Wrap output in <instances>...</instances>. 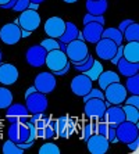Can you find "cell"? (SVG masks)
Here are the masks:
<instances>
[{
  "label": "cell",
  "mask_w": 139,
  "mask_h": 154,
  "mask_svg": "<svg viewBox=\"0 0 139 154\" xmlns=\"http://www.w3.org/2000/svg\"><path fill=\"white\" fill-rule=\"evenodd\" d=\"M63 2H65V3H75V2H78V0H63Z\"/></svg>",
  "instance_id": "11a10c76"
},
{
  "label": "cell",
  "mask_w": 139,
  "mask_h": 154,
  "mask_svg": "<svg viewBox=\"0 0 139 154\" xmlns=\"http://www.w3.org/2000/svg\"><path fill=\"white\" fill-rule=\"evenodd\" d=\"M132 22H134L132 20H124V21H121V22H120V25H118V31L122 33V32H124V29L127 28L129 24H132Z\"/></svg>",
  "instance_id": "7dc6e473"
},
{
  "label": "cell",
  "mask_w": 139,
  "mask_h": 154,
  "mask_svg": "<svg viewBox=\"0 0 139 154\" xmlns=\"http://www.w3.org/2000/svg\"><path fill=\"white\" fill-rule=\"evenodd\" d=\"M33 92H36V88H35V86H31V88H28V89H27V92H25V97L29 96V94L33 93Z\"/></svg>",
  "instance_id": "681fc988"
},
{
  "label": "cell",
  "mask_w": 139,
  "mask_h": 154,
  "mask_svg": "<svg viewBox=\"0 0 139 154\" xmlns=\"http://www.w3.org/2000/svg\"><path fill=\"white\" fill-rule=\"evenodd\" d=\"M127 146H128V149L131 151H135V153H138L139 150V137L135 140H132V142H129V143H127Z\"/></svg>",
  "instance_id": "bcb514c9"
},
{
  "label": "cell",
  "mask_w": 139,
  "mask_h": 154,
  "mask_svg": "<svg viewBox=\"0 0 139 154\" xmlns=\"http://www.w3.org/2000/svg\"><path fill=\"white\" fill-rule=\"evenodd\" d=\"M17 25L21 29H27L29 32L36 31L40 25L39 13L36 10H31V8H27V10L21 11V15L17 20Z\"/></svg>",
  "instance_id": "8992f818"
},
{
  "label": "cell",
  "mask_w": 139,
  "mask_h": 154,
  "mask_svg": "<svg viewBox=\"0 0 139 154\" xmlns=\"http://www.w3.org/2000/svg\"><path fill=\"white\" fill-rule=\"evenodd\" d=\"M67 63H68L67 54H65L63 50H60V49H54V50L47 51L45 64L47 65V68H49L52 72L61 69Z\"/></svg>",
  "instance_id": "30bf717a"
},
{
  "label": "cell",
  "mask_w": 139,
  "mask_h": 154,
  "mask_svg": "<svg viewBox=\"0 0 139 154\" xmlns=\"http://www.w3.org/2000/svg\"><path fill=\"white\" fill-rule=\"evenodd\" d=\"M49 106V100L45 93L40 92H33L29 96L25 97V107L29 111V114H35V112H45Z\"/></svg>",
  "instance_id": "5b68a950"
},
{
  "label": "cell",
  "mask_w": 139,
  "mask_h": 154,
  "mask_svg": "<svg viewBox=\"0 0 139 154\" xmlns=\"http://www.w3.org/2000/svg\"><path fill=\"white\" fill-rule=\"evenodd\" d=\"M46 54H47V51L45 50L40 45H35V46H31L28 50H27L25 58H27V63H28L31 67L39 68V67L45 65Z\"/></svg>",
  "instance_id": "8fae6325"
},
{
  "label": "cell",
  "mask_w": 139,
  "mask_h": 154,
  "mask_svg": "<svg viewBox=\"0 0 139 154\" xmlns=\"http://www.w3.org/2000/svg\"><path fill=\"white\" fill-rule=\"evenodd\" d=\"M65 54H67V58L70 60V63H78V61H82L89 54V49L86 46L85 40L74 39L70 43H67Z\"/></svg>",
  "instance_id": "3957f363"
},
{
  "label": "cell",
  "mask_w": 139,
  "mask_h": 154,
  "mask_svg": "<svg viewBox=\"0 0 139 154\" xmlns=\"http://www.w3.org/2000/svg\"><path fill=\"white\" fill-rule=\"evenodd\" d=\"M86 146L88 150L92 154H104L109 151L110 143L104 136L99 135V133H93L89 139L86 140Z\"/></svg>",
  "instance_id": "9a60e30c"
},
{
  "label": "cell",
  "mask_w": 139,
  "mask_h": 154,
  "mask_svg": "<svg viewBox=\"0 0 139 154\" xmlns=\"http://www.w3.org/2000/svg\"><path fill=\"white\" fill-rule=\"evenodd\" d=\"M103 29H104L103 25H100L97 22H89V24H85V26H84V29L81 32V36L85 42L96 43L102 38Z\"/></svg>",
  "instance_id": "d6986e66"
},
{
  "label": "cell",
  "mask_w": 139,
  "mask_h": 154,
  "mask_svg": "<svg viewBox=\"0 0 139 154\" xmlns=\"http://www.w3.org/2000/svg\"><path fill=\"white\" fill-rule=\"evenodd\" d=\"M8 0H0V6H2V4H4V3H7Z\"/></svg>",
  "instance_id": "9f6ffc18"
},
{
  "label": "cell",
  "mask_w": 139,
  "mask_h": 154,
  "mask_svg": "<svg viewBox=\"0 0 139 154\" xmlns=\"http://www.w3.org/2000/svg\"><path fill=\"white\" fill-rule=\"evenodd\" d=\"M28 8H31V10H38V8H39V4H36V3H31V2H29Z\"/></svg>",
  "instance_id": "f5cc1de1"
},
{
  "label": "cell",
  "mask_w": 139,
  "mask_h": 154,
  "mask_svg": "<svg viewBox=\"0 0 139 154\" xmlns=\"http://www.w3.org/2000/svg\"><path fill=\"white\" fill-rule=\"evenodd\" d=\"M93 133H95V122L93 121H89L85 122L84 125H82V131H81V140L86 142V140L89 139L92 136Z\"/></svg>",
  "instance_id": "836d02e7"
},
{
  "label": "cell",
  "mask_w": 139,
  "mask_h": 154,
  "mask_svg": "<svg viewBox=\"0 0 139 154\" xmlns=\"http://www.w3.org/2000/svg\"><path fill=\"white\" fill-rule=\"evenodd\" d=\"M89 22H97L100 25H104L106 20H104L103 15H93V14L88 13V14L84 17V25H85V24H89Z\"/></svg>",
  "instance_id": "74e56055"
},
{
  "label": "cell",
  "mask_w": 139,
  "mask_h": 154,
  "mask_svg": "<svg viewBox=\"0 0 139 154\" xmlns=\"http://www.w3.org/2000/svg\"><path fill=\"white\" fill-rule=\"evenodd\" d=\"M122 57L131 63H139V42H128L122 49Z\"/></svg>",
  "instance_id": "603a6c76"
},
{
  "label": "cell",
  "mask_w": 139,
  "mask_h": 154,
  "mask_svg": "<svg viewBox=\"0 0 139 154\" xmlns=\"http://www.w3.org/2000/svg\"><path fill=\"white\" fill-rule=\"evenodd\" d=\"M109 128H110V125L104 121L95 122V133H99V135H102V136H104V137H106V135H107Z\"/></svg>",
  "instance_id": "f35d334b"
},
{
  "label": "cell",
  "mask_w": 139,
  "mask_h": 154,
  "mask_svg": "<svg viewBox=\"0 0 139 154\" xmlns=\"http://www.w3.org/2000/svg\"><path fill=\"white\" fill-rule=\"evenodd\" d=\"M82 99H84V101L86 100H89V99H104V93H103V90H100V89H90L88 93L85 94V96H82Z\"/></svg>",
  "instance_id": "ab89813d"
},
{
  "label": "cell",
  "mask_w": 139,
  "mask_h": 154,
  "mask_svg": "<svg viewBox=\"0 0 139 154\" xmlns=\"http://www.w3.org/2000/svg\"><path fill=\"white\" fill-rule=\"evenodd\" d=\"M3 153L4 154H22L24 150L20 149L14 142H11V140L8 139L7 142H4V144H3Z\"/></svg>",
  "instance_id": "e575fe53"
},
{
  "label": "cell",
  "mask_w": 139,
  "mask_h": 154,
  "mask_svg": "<svg viewBox=\"0 0 139 154\" xmlns=\"http://www.w3.org/2000/svg\"><path fill=\"white\" fill-rule=\"evenodd\" d=\"M104 100L114 106H121L127 99V89L121 82H113L104 89Z\"/></svg>",
  "instance_id": "277c9868"
},
{
  "label": "cell",
  "mask_w": 139,
  "mask_h": 154,
  "mask_svg": "<svg viewBox=\"0 0 139 154\" xmlns=\"http://www.w3.org/2000/svg\"><path fill=\"white\" fill-rule=\"evenodd\" d=\"M13 103V93L7 88H0V110L6 108Z\"/></svg>",
  "instance_id": "4dcf8cb0"
},
{
  "label": "cell",
  "mask_w": 139,
  "mask_h": 154,
  "mask_svg": "<svg viewBox=\"0 0 139 154\" xmlns=\"http://www.w3.org/2000/svg\"><path fill=\"white\" fill-rule=\"evenodd\" d=\"M68 118L67 115H63L60 118H57V136L60 137H70L67 132V125H68Z\"/></svg>",
  "instance_id": "d6a6232c"
},
{
  "label": "cell",
  "mask_w": 139,
  "mask_h": 154,
  "mask_svg": "<svg viewBox=\"0 0 139 154\" xmlns=\"http://www.w3.org/2000/svg\"><path fill=\"white\" fill-rule=\"evenodd\" d=\"M122 49H124V46H122V45H120V46L117 47V51H115V54L114 56H113V58H111V64H117L118 63V60H120V58L122 57Z\"/></svg>",
  "instance_id": "f6af8a7d"
},
{
  "label": "cell",
  "mask_w": 139,
  "mask_h": 154,
  "mask_svg": "<svg viewBox=\"0 0 139 154\" xmlns=\"http://www.w3.org/2000/svg\"><path fill=\"white\" fill-rule=\"evenodd\" d=\"M31 3H36V4H40L42 2H45V0H29Z\"/></svg>",
  "instance_id": "db71d44e"
},
{
  "label": "cell",
  "mask_w": 139,
  "mask_h": 154,
  "mask_svg": "<svg viewBox=\"0 0 139 154\" xmlns=\"http://www.w3.org/2000/svg\"><path fill=\"white\" fill-rule=\"evenodd\" d=\"M122 110H124V114H125V121L132 122V124H138L139 121L138 107H134V106H129V104H124Z\"/></svg>",
  "instance_id": "83f0119b"
},
{
  "label": "cell",
  "mask_w": 139,
  "mask_h": 154,
  "mask_svg": "<svg viewBox=\"0 0 139 154\" xmlns=\"http://www.w3.org/2000/svg\"><path fill=\"white\" fill-rule=\"evenodd\" d=\"M115 137L118 142L127 144L132 140L139 137V126L138 124H132V122L124 121L115 126Z\"/></svg>",
  "instance_id": "7a4b0ae2"
},
{
  "label": "cell",
  "mask_w": 139,
  "mask_h": 154,
  "mask_svg": "<svg viewBox=\"0 0 139 154\" xmlns=\"http://www.w3.org/2000/svg\"><path fill=\"white\" fill-rule=\"evenodd\" d=\"M65 29V21L60 17H50L45 22V33L49 38L58 39Z\"/></svg>",
  "instance_id": "2e32d148"
},
{
  "label": "cell",
  "mask_w": 139,
  "mask_h": 154,
  "mask_svg": "<svg viewBox=\"0 0 139 154\" xmlns=\"http://www.w3.org/2000/svg\"><path fill=\"white\" fill-rule=\"evenodd\" d=\"M79 33H81V31L77 28V25H75L74 22L68 21V22H65V29H64V32H63V35H61L57 40L67 45V43H70L71 40L78 39Z\"/></svg>",
  "instance_id": "44dd1931"
},
{
  "label": "cell",
  "mask_w": 139,
  "mask_h": 154,
  "mask_svg": "<svg viewBox=\"0 0 139 154\" xmlns=\"http://www.w3.org/2000/svg\"><path fill=\"white\" fill-rule=\"evenodd\" d=\"M102 38H107V39H111L113 42L120 46L122 45V33L118 31V28H106L103 29V32H102Z\"/></svg>",
  "instance_id": "4316f807"
},
{
  "label": "cell",
  "mask_w": 139,
  "mask_h": 154,
  "mask_svg": "<svg viewBox=\"0 0 139 154\" xmlns=\"http://www.w3.org/2000/svg\"><path fill=\"white\" fill-rule=\"evenodd\" d=\"M28 6H29V0H17L14 4V7L11 8V10L17 11V13H21V11L27 10Z\"/></svg>",
  "instance_id": "60d3db41"
},
{
  "label": "cell",
  "mask_w": 139,
  "mask_h": 154,
  "mask_svg": "<svg viewBox=\"0 0 139 154\" xmlns=\"http://www.w3.org/2000/svg\"><path fill=\"white\" fill-rule=\"evenodd\" d=\"M85 7L89 14L103 15L109 7V3H107V0H88L85 3Z\"/></svg>",
  "instance_id": "7402d4cb"
},
{
  "label": "cell",
  "mask_w": 139,
  "mask_h": 154,
  "mask_svg": "<svg viewBox=\"0 0 139 154\" xmlns=\"http://www.w3.org/2000/svg\"><path fill=\"white\" fill-rule=\"evenodd\" d=\"M15 2H17V0H8L7 3L2 4V6H0V7H2V8H4V10H10V8H13V7H14Z\"/></svg>",
  "instance_id": "c3c4849f"
},
{
  "label": "cell",
  "mask_w": 139,
  "mask_h": 154,
  "mask_svg": "<svg viewBox=\"0 0 139 154\" xmlns=\"http://www.w3.org/2000/svg\"><path fill=\"white\" fill-rule=\"evenodd\" d=\"M40 46L46 51L54 50V49H58V40L54 39V38H47V39H43L40 42Z\"/></svg>",
  "instance_id": "8d00e7d4"
},
{
  "label": "cell",
  "mask_w": 139,
  "mask_h": 154,
  "mask_svg": "<svg viewBox=\"0 0 139 154\" xmlns=\"http://www.w3.org/2000/svg\"><path fill=\"white\" fill-rule=\"evenodd\" d=\"M115 65L118 67V72L122 76H131L139 72V63H131V61L125 60L124 57L120 58Z\"/></svg>",
  "instance_id": "ffe728a7"
},
{
  "label": "cell",
  "mask_w": 139,
  "mask_h": 154,
  "mask_svg": "<svg viewBox=\"0 0 139 154\" xmlns=\"http://www.w3.org/2000/svg\"><path fill=\"white\" fill-rule=\"evenodd\" d=\"M20 39H21V28L15 22L4 24L0 28V40L3 43L11 46V45H15L20 42Z\"/></svg>",
  "instance_id": "9c48e42d"
},
{
  "label": "cell",
  "mask_w": 139,
  "mask_h": 154,
  "mask_svg": "<svg viewBox=\"0 0 139 154\" xmlns=\"http://www.w3.org/2000/svg\"><path fill=\"white\" fill-rule=\"evenodd\" d=\"M93 61H95V58H93L90 54H88V56H86V57L84 58L82 61H78V63H71V64L74 65V68L77 69V71L85 72V71H88V69L92 67Z\"/></svg>",
  "instance_id": "1f68e13d"
},
{
  "label": "cell",
  "mask_w": 139,
  "mask_h": 154,
  "mask_svg": "<svg viewBox=\"0 0 139 154\" xmlns=\"http://www.w3.org/2000/svg\"><path fill=\"white\" fill-rule=\"evenodd\" d=\"M33 86L36 88L38 92L45 94L52 93L56 86H57V79L53 75V72H40L35 76L33 81Z\"/></svg>",
  "instance_id": "52a82bcc"
},
{
  "label": "cell",
  "mask_w": 139,
  "mask_h": 154,
  "mask_svg": "<svg viewBox=\"0 0 139 154\" xmlns=\"http://www.w3.org/2000/svg\"><path fill=\"white\" fill-rule=\"evenodd\" d=\"M97 82H99V86H100L99 89L104 90L107 86L110 85V83L121 82V79H120V75H118L117 72H114V71H103L99 75V78H97Z\"/></svg>",
  "instance_id": "cb8c5ba5"
},
{
  "label": "cell",
  "mask_w": 139,
  "mask_h": 154,
  "mask_svg": "<svg viewBox=\"0 0 139 154\" xmlns=\"http://www.w3.org/2000/svg\"><path fill=\"white\" fill-rule=\"evenodd\" d=\"M92 88H93V82L84 72L74 76L71 81V90H72V93L77 94V96H81V97L85 96Z\"/></svg>",
  "instance_id": "5bb4252c"
},
{
  "label": "cell",
  "mask_w": 139,
  "mask_h": 154,
  "mask_svg": "<svg viewBox=\"0 0 139 154\" xmlns=\"http://www.w3.org/2000/svg\"><path fill=\"white\" fill-rule=\"evenodd\" d=\"M18 69L15 65L4 63H0V83H3L4 86H10L14 85L18 79Z\"/></svg>",
  "instance_id": "ac0fdd59"
},
{
  "label": "cell",
  "mask_w": 139,
  "mask_h": 154,
  "mask_svg": "<svg viewBox=\"0 0 139 154\" xmlns=\"http://www.w3.org/2000/svg\"><path fill=\"white\" fill-rule=\"evenodd\" d=\"M2 58H3V53H2V50H0V63H2Z\"/></svg>",
  "instance_id": "6f0895ef"
},
{
  "label": "cell",
  "mask_w": 139,
  "mask_h": 154,
  "mask_svg": "<svg viewBox=\"0 0 139 154\" xmlns=\"http://www.w3.org/2000/svg\"><path fill=\"white\" fill-rule=\"evenodd\" d=\"M58 49H60V50H63L65 53V50H67V45H65V43H63V42H58Z\"/></svg>",
  "instance_id": "816d5d0a"
},
{
  "label": "cell",
  "mask_w": 139,
  "mask_h": 154,
  "mask_svg": "<svg viewBox=\"0 0 139 154\" xmlns=\"http://www.w3.org/2000/svg\"><path fill=\"white\" fill-rule=\"evenodd\" d=\"M7 136L15 144L28 142L29 139V128L25 124H10L7 128Z\"/></svg>",
  "instance_id": "7c38bea8"
},
{
  "label": "cell",
  "mask_w": 139,
  "mask_h": 154,
  "mask_svg": "<svg viewBox=\"0 0 139 154\" xmlns=\"http://www.w3.org/2000/svg\"><path fill=\"white\" fill-rule=\"evenodd\" d=\"M104 71V67L102 64H100V61H93L92 67H90L88 71H85L84 74H85L88 78L92 81V82H95V81H97V78H99V75L102 74V72Z\"/></svg>",
  "instance_id": "f1b7e54d"
},
{
  "label": "cell",
  "mask_w": 139,
  "mask_h": 154,
  "mask_svg": "<svg viewBox=\"0 0 139 154\" xmlns=\"http://www.w3.org/2000/svg\"><path fill=\"white\" fill-rule=\"evenodd\" d=\"M125 89H127V93L131 94H139V75L127 76V82H125Z\"/></svg>",
  "instance_id": "f546056e"
},
{
  "label": "cell",
  "mask_w": 139,
  "mask_h": 154,
  "mask_svg": "<svg viewBox=\"0 0 139 154\" xmlns=\"http://www.w3.org/2000/svg\"><path fill=\"white\" fill-rule=\"evenodd\" d=\"M31 33L29 31H27V29H21V38H28V36H31Z\"/></svg>",
  "instance_id": "f907efd6"
},
{
  "label": "cell",
  "mask_w": 139,
  "mask_h": 154,
  "mask_svg": "<svg viewBox=\"0 0 139 154\" xmlns=\"http://www.w3.org/2000/svg\"><path fill=\"white\" fill-rule=\"evenodd\" d=\"M103 121L107 122L110 126L115 128L118 124L125 121V114H124V110H122L121 106H114L111 104L109 107L106 108L104 111V115H103Z\"/></svg>",
  "instance_id": "e0dca14e"
},
{
  "label": "cell",
  "mask_w": 139,
  "mask_h": 154,
  "mask_svg": "<svg viewBox=\"0 0 139 154\" xmlns=\"http://www.w3.org/2000/svg\"><path fill=\"white\" fill-rule=\"evenodd\" d=\"M43 137L47 140H52L54 137H57V119L53 118V117H49L46 122V126H45V135Z\"/></svg>",
  "instance_id": "484cf974"
},
{
  "label": "cell",
  "mask_w": 139,
  "mask_h": 154,
  "mask_svg": "<svg viewBox=\"0 0 139 154\" xmlns=\"http://www.w3.org/2000/svg\"><path fill=\"white\" fill-rule=\"evenodd\" d=\"M95 45H96V54L97 57H100V60H111L118 47L113 40L107 38H100Z\"/></svg>",
  "instance_id": "4fadbf2b"
},
{
  "label": "cell",
  "mask_w": 139,
  "mask_h": 154,
  "mask_svg": "<svg viewBox=\"0 0 139 154\" xmlns=\"http://www.w3.org/2000/svg\"><path fill=\"white\" fill-rule=\"evenodd\" d=\"M122 38L127 42H139V25L135 21L129 24L122 32Z\"/></svg>",
  "instance_id": "d4e9b609"
},
{
  "label": "cell",
  "mask_w": 139,
  "mask_h": 154,
  "mask_svg": "<svg viewBox=\"0 0 139 154\" xmlns=\"http://www.w3.org/2000/svg\"><path fill=\"white\" fill-rule=\"evenodd\" d=\"M70 69H71V63L68 61L67 64H65L61 69H58V71H54L53 75L54 76H63V75H65V74H68V72H70Z\"/></svg>",
  "instance_id": "ee69618b"
},
{
  "label": "cell",
  "mask_w": 139,
  "mask_h": 154,
  "mask_svg": "<svg viewBox=\"0 0 139 154\" xmlns=\"http://www.w3.org/2000/svg\"><path fill=\"white\" fill-rule=\"evenodd\" d=\"M106 100L104 99H89L85 101V107H84V115L86 119L93 122L103 121V115L106 111Z\"/></svg>",
  "instance_id": "6da1fadb"
},
{
  "label": "cell",
  "mask_w": 139,
  "mask_h": 154,
  "mask_svg": "<svg viewBox=\"0 0 139 154\" xmlns=\"http://www.w3.org/2000/svg\"><path fill=\"white\" fill-rule=\"evenodd\" d=\"M29 118V111L22 104L11 103L6 108V119L8 124H27Z\"/></svg>",
  "instance_id": "ba28073f"
},
{
  "label": "cell",
  "mask_w": 139,
  "mask_h": 154,
  "mask_svg": "<svg viewBox=\"0 0 139 154\" xmlns=\"http://www.w3.org/2000/svg\"><path fill=\"white\" fill-rule=\"evenodd\" d=\"M39 154H60V149H58V146L56 143L47 142V143L40 146Z\"/></svg>",
  "instance_id": "d590c367"
},
{
  "label": "cell",
  "mask_w": 139,
  "mask_h": 154,
  "mask_svg": "<svg viewBox=\"0 0 139 154\" xmlns=\"http://www.w3.org/2000/svg\"><path fill=\"white\" fill-rule=\"evenodd\" d=\"M124 104H129L134 107H139V94H131V97H127L124 100Z\"/></svg>",
  "instance_id": "7bdbcfd3"
},
{
  "label": "cell",
  "mask_w": 139,
  "mask_h": 154,
  "mask_svg": "<svg viewBox=\"0 0 139 154\" xmlns=\"http://www.w3.org/2000/svg\"><path fill=\"white\" fill-rule=\"evenodd\" d=\"M106 139L109 140V143H110V144L117 143L118 140H117V137H115V128H113V126H110V128H109L107 135H106Z\"/></svg>",
  "instance_id": "b9f144b4"
}]
</instances>
